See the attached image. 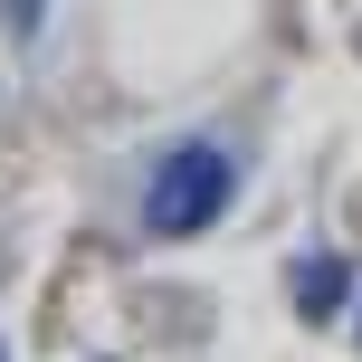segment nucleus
I'll return each instance as SVG.
<instances>
[{
  "mask_svg": "<svg viewBox=\"0 0 362 362\" xmlns=\"http://www.w3.org/2000/svg\"><path fill=\"white\" fill-rule=\"evenodd\" d=\"M10 19H19V29H38V0H10Z\"/></svg>",
  "mask_w": 362,
  "mask_h": 362,
  "instance_id": "3",
  "label": "nucleus"
},
{
  "mask_svg": "<svg viewBox=\"0 0 362 362\" xmlns=\"http://www.w3.org/2000/svg\"><path fill=\"white\" fill-rule=\"evenodd\" d=\"M229 191H238V163L219 144H172L153 163V181H144V229L153 238H200L229 210Z\"/></svg>",
  "mask_w": 362,
  "mask_h": 362,
  "instance_id": "1",
  "label": "nucleus"
},
{
  "mask_svg": "<svg viewBox=\"0 0 362 362\" xmlns=\"http://www.w3.org/2000/svg\"><path fill=\"white\" fill-rule=\"evenodd\" d=\"M344 305V257H305L296 267V315H334Z\"/></svg>",
  "mask_w": 362,
  "mask_h": 362,
  "instance_id": "2",
  "label": "nucleus"
}]
</instances>
